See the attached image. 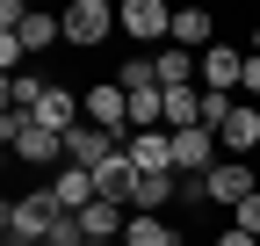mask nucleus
<instances>
[{"mask_svg":"<svg viewBox=\"0 0 260 246\" xmlns=\"http://www.w3.org/2000/svg\"><path fill=\"white\" fill-rule=\"evenodd\" d=\"M0 225H8V246H51L58 225H65V210H58L51 189H29V196H15L0 210Z\"/></svg>","mask_w":260,"mask_h":246,"instance_id":"1","label":"nucleus"},{"mask_svg":"<svg viewBox=\"0 0 260 246\" xmlns=\"http://www.w3.org/2000/svg\"><path fill=\"white\" fill-rule=\"evenodd\" d=\"M0 138H8V152H15V160L22 167H65V138L51 131V123L44 116H0Z\"/></svg>","mask_w":260,"mask_h":246,"instance_id":"2","label":"nucleus"},{"mask_svg":"<svg viewBox=\"0 0 260 246\" xmlns=\"http://www.w3.org/2000/svg\"><path fill=\"white\" fill-rule=\"evenodd\" d=\"M80 109H87L94 131L130 138V95H123V80H116V73H109V80H87V87H80Z\"/></svg>","mask_w":260,"mask_h":246,"instance_id":"3","label":"nucleus"},{"mask_svg":"<svg viewBox=\"0 0 260 246\" xmlns=\"http://www.w3.org/2000/svg\"><path fill=\"white\" fill-rule=\"evenodd\" d=\"M116 29H123L130 44H159V51H167L174 8H167V0H116Z\"/></svg>","mask_w":260,"mask_h":246,"instance_id":"4","label":"nucleus"},{"mask_svg":"<svg viewBox=\"0 0 260 246\" xmlns=\"http://www.w3.org/2000/svg\"><path fill=\"white\" fill-rule=\"evenodd\" d=\"M109 37H123L116 29V0H73V8H65V44L73 51H94Z\"/></svg>","mask_w":260,"mask_h":246,"instance_id":"5","label":"nucleus"},{"mask_svg":"<svg viewBox=\"0 0 260 246\" xmlns=\"http://www.w3.org/2000/svg\"><path fill=\"white\" fill-rule=\"evenodd\" d=\"M44 189L58 196V210H65V218H80V210H94V203H102V189H94V174L87 167H73V160H65L51 181H44Z\"/></svg>","mask_w":260,"mask_h":246,"instance_id":"6","label":"nucleus"},{"mask_svg":"<svg viewBox=\"0 0 260 246\" xmlns=\"http://www.w3.org/2000/svg\"><path fill=\"white\" fill-rule=\"evenodd\" d=\"M116 152H123V138H109V131H94V123H80V131H65V160H73V167H109L116 160Z\"/></svg>","mask_w":260,"mask_h":246,"instance_id":"7","label":"nucleus"},{"mask_svg":"<svg viewBox=\"0 0 260 246\" xmlns=\"http://www.w3.org/2000/svg\"><path fill=\"white\" fill-rule=\"evenodd\" d=\"M123 152H130L138 174H174V131H130Z\"/></svg>","mask_w":260,"mask_h":246,"instance_id":"8","label":"nucleus"},{"mask_svg":"<svg viewBox=\"0 0 260 246\" xmlns=\"http://www.w3.org/2000/svg\"><path fill=\"white\" fill-rule=\"evenodd\" d=\"M217 145H224V160H253V152H260V109H253V102H239L232 116H224Z\"/></svg>","mask_w":260,"mask_h":246,"instance_id":"9","label":"nucleus"},{"mask_svg":"<svg viewBox=\"0 0 260 246\" xmlns=\"http://www.w3.org/2000/svg\"><path fill=\"white\" fill-rule=\"evenodd\" d=\"M167 44H181V51H195V58H203V51H217L224 37H217V15L210 8H174V37Z\"/></svg>","mask_w":260,"mask_h":246,"instance_id":"10","label":"nucleus"},{"mask_svg":"<svg viewBox=\"0 0 260 246\" xmlns=\"http://www.w3.org/2000/svg\"><path fill=\"white\" fill-rule=\"evenodd\" d=\"M181 203V174H138V196H130V218H167Z\"/></svg>","mask_w":260,"mask_h":246,"instance_id":"11","label":"nucleus"},{"mask_svg":"<svg viewBox=\"0 0 260 246\" xmlns=\"http://www.w3.org/2000/svg\"><path fill=\"white\" fill-rule=\"evenodd\" d=\"M44 123H51V131L65 138V131H80V123H87V109H80V95H73V80H51V95H44V109H37Z\"/></svg>","mask_w":260,"mask_h":246,"instance_id":"12","label":"nucleus"},{"mask_svg":"<svg viewBox=\"0 0 260 246\" xmlns=\"http://www.w3.org/2000/svg\"><path fill=\"white\" fill-rule=\"evenodd\" d=\"M152 66H159V87H203V58L167 44V51H152Z\"/></svg>","mask_w":260,"mask_h":246,"instance_id":"13","label":"nucleus"},{"mask_svg":"<svg viewBox=\"0 0 260 246\" xmlns=\"http://www.w3.org/2000/svg\"><path fill=\"white\" fill-rule=\"evenodd\" d=\"M94 189H102V203H123V210H130V196H138V167H130V152H116L109 167H94Z\"/></svg>","mask_w":260,"mask_h":246,"instance_id":"14","label":"nucleus"},{"mask_svg":"<svg viewBox=\"0 0 260 246\" xmlns=\"http://www.w3.org/2000/svg\"><path fill=\"white\" fill-rule=\"evenodd\" d=\"M8 37H22V51L37 58V51L65 44V15H44V8H29V15H22V29H8Z\"/></svg>","mask_w":260,"mask_h":246,"instance_id":"15","label":"nucleus"},{"mask_svg":"<svg viewBox=\"0 0 260 246\" xmlns=\"http://www.w3.org/2000/svg\"><path fill=\"white\" fill-rule=\"evenodd\" d=\"M123 246H188V239L174 232V218H130L123 225Z\"/></svg>","mask_w":260,"mask_h":246,"instance_id":"16","label":"nucleus"},{"mask_svg":"<svg viewBox=\"0 0 260 246\" xmlns=\"http://www.w3.org/2000/svg\"><path fill=\"white\" fill-rule=\"evenodd\" d=\"M44 95H51V80H44V73H15V80H8V109H15V116H37Z\"/></svg>","mask_w":260,"mask_h":246,"instance_id":"17","label":"nucleus"},{"mask_svg":"<svg viewBox=\"0 0 260 246\" xmlns=\"http://www.w3.org/2000/svg\"><path fill=\"white\" fill-rule=\"evenodd\" d=\"M232 225H239V232H253V239H260V196H246V203H239V210H232Z\"/></svg>","mask_w":260,"mask_h":246,"instance_id":"18","label":"nucleus"},{"mask_svg":"<svg viewBox=\"0 0 260 246\" xmlns=\"http://www.w3.org/2000/svg\"><path fill=\"white\" fill-rule=\"evenodd\" d=\"M210 246H260V239H253V232H239V225H224V232H217Z\"/></svg>","mask_w":260,"mask_h":246,"instance_id":"19","label":"nucleus"},{"mask_svg":"<svg viewBox=\"0 0 260 246\" xmlns=\"http://www.w3.org/2000/svg\"><path fill=\"white\" fill-rule=\"evenodd\" d=\"M246 51H253V58H260V22H253V37H246Z\"/></svg>","mask_w":260,"mask_h":246,"instance_id":"20","label":"nucleus"}]
</instances>
